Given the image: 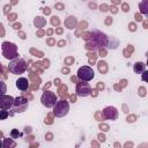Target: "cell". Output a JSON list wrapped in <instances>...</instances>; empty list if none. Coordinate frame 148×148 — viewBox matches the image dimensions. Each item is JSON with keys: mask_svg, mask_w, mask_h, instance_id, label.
Wrapping results in <instances>:
<instances>
[{"mask_svg": "<svg viewBox=\"0 0 148 148\" xmlns=\"http://www.w3.org/2000/svg\"><path fill=\"white\" fill-rule=\"evenodd\" d=\"M8 71L14 74V75H18V74H23L27 71V62L23 58L21 57H16L13 60L9 61L8 65Z\"/></svg>", "mask_w": 148, "mask_h": 148, "instance_id": "6da1fadb", "label": "cell"}, {"mask_svg": "<svg viewBox=\"0 0 148 148\" xmlns=\"http://www.w3.org/2000/svg\"><path fill=\"white\" fill-rule=\"evenodd\" d=\"M90 36H91L90 40H91L95 49H102V47L108 45L109 38L104 32H102L99 30H92L90 32Z\"/></svg>", "mask_w": 148, "mask_h": 148, "instance_id": "7a4b0ae2", "label": "cell"}, {"mask_svg": "<svg viewBox=\"0 0 148 148\" xmlns=\"http://www.w3.org/2000/svg\"><path fill=\"white\" fill-rule=\"evenodd\" d=\"M1 51H2V56L8 59V60H13L14 58L18 57L17 53V46L14 43H9V42H3L1 45Z\"/></svg>", "mask_w": 148, "mask_h": 148, "instance_id": "3957f363", "label": "cell"}, {"mask_svg": "<svg viewBox=\"0 0 148 148\" xmlns=\"http://www.w3.org/2000/svg\"><path fill=\"white\" fill-rule=\"evenodd\" d=\"M28 106H29L28 99L23 96H18V97L14 98V102H13V105L10 109L14 113H23L24 111H27Z\"/></svg>", "mask_w": 148, "mask_h": 148, "instance_id": "277c9868", "label": "cell"}, {"mask_svg": "<svg viewBox=\"0 0 148 148\" xmlns=\"http://www.w3.org/2000/svg\"><path fill=\"white\" fill-rule=\"evenodd\" d=\"M69 111V104L66 99H60V101H57L56 105L53 106V113L56 117L58 118H61V117H65Z\"/></svg>", "mask_w": 148, "mask_h": 148, "instance_id": "5b68a950", "label": "cell"}, {"mask_svg": "<svg viewBox=\"0 0 148 148\" xmlns=\"http://www.w3.org/2000/svg\"><path fill=\"white\" fill-rule=\"evenodd\" d=\"M57 101H58V98H57L56 92L50 91V90H45V91L43 92L42 97H40V102H42V104H43L45 108H47V109L53 108V106L56 105Z\"/></svg>", "mask_w": 148, "mask_h": 148, "instance_id": "8992f818", "label": "cell"}, {"mask_svg": "<svg viewBox=\"0 0 148 148\" xmlns=\"http://www.w3.org/2000/svg\"><path fill=\"white\" fill-rule=\"evenodd\" d=\"M77 77L80 79V81H86L89 82L95 77V73L94 69L90 66H82L77 69Z\"/></svg>", "mask_w": 148, "mask_h": 148, "instance_id": "52a82bcc", "label": "cell"}, {"mask_svg": "<svg viewBox=\"0 0 148 148\" xmlns=\"http://www.w3.org/2000/svg\"><path fill=\"white\" fill-rule=\"evenodd\" d=\"M91 94V86L86 81H79L76 83V95L80 97H87Z\"/></svg>", "mask_w": 148, "mask_h": 148, "instance_id": "ba28073f", "label": "cell"}, {"mask_svg": "<svg viewBox=\"0 0 148 148\" xmlns=\"http://www.w3.org/2000/svg\"><path fill=\"white\" fill-rule=\"evenodd\" d=\"M102 116L104 119L109 120H116L118 118V110L114 106H106L102 111Z\"/></svg>", "mask_w": 148, "mask_h": 148, "instance_id": "9c48e42d", "label": "cell"}, {"mask_svg": "<svg viewBox=\"0 0 148 148\" xmlns=\"http://www.w3.org/2000/svg\"><path fill=\"white\" fill-rule=\"evenodd\" d=\"M14 97L10 95H2L0 96V110H9L13 105Z\"/></svg>", "mask_w": 148, "mask_h": 148, "instance_id": "30bf717a", "label": "cell"}, {"mask_svg": "<svg viewBox=\"0 0 148 148\" xmlns=\"http://www.w3.org/2000/svg\"><path fill=\"white\" fill-rule=\"evenodd\" d=\"M16 88L21 91H25L29 88V81L27 77H18L16 80Z\"/></svg>", "mask_w": 148, "mask_h": 148, "instance_id": "8fae6325", "label": "cell"}, {"mask_svg": "<svg viewBox=\"0 0 148 148\" xmlns=\"http://www.w3.org/2000/svg\"><path fill=\"white\" fill-rule=\"evenodd\" d=\"M133 71L136 73V74H141L146 71V64L142 62V61H136L134 65H133Z\"/></svg>", "mask_w": 148, "mask_h": 148, "instance_id": "7c38bea8", "label": "cell"}, {"mask_svg": "<svg viewBox=\"0 0 148 148\" xmlns=\"http://www.w3.org/2000/svg\"><path fill=\"white\" fill-rule=\"evenodd\" d=\"M15 146H16V143H15L12 139L7 138V139H5V140H3L2 148H15Z\"/></svg>", "mask_w": 148, "mask_h": 148, "instance_id": "4fadbf2b", "label": "cell"}, {"mask_svg": "<svg viewBox=\"0 0 148 148\" xmlns=\"http://www.w3.org/2000/svg\"><path fill=\"white\" fill-rule=\"evenodd\" d=\"M9 135H10V138H12V139H17V138L21 135V133L18 132V130L13 128V130L10 131V134H9Z\"/></svg>", "mask_w": 148, "mask_h": 148, "instance_id": "5bb4252c", "label": "cell"}, {"mask_svg": "<svg viewBox=\"0 0 148 148\" xmlns=\"http://www.w3.org/2000/svg\"><path fill=\"white\" fill-rule=\"evenodd\" d=\"M7 91V86L3 81H0V96L5 95V92Z\"/></svg>", "mask_w": 148, "mask_h": 148, "instance_id": "9a60e30c", "label": "cell"}, {"mask_svg": "<svg viewBox=\"0 0 148 148\" xmlns=\"http://www.w3.org/2000/svg\"><path fill=\"white\" fill-rule=\"evenodd\" d=\"M9 116V112L7 110H0V120H3V119H7Z\"/></svg>", "mask_w": 148, "mask_h": 148, "instance_id": "2e32d148", "label": "cell"}, {"mask_svg": "<svg viewBox=\"0 0 148 148\" xmlns=\"http://www.w3.org/2000/svg\"><path fill=\"white\" fill-rule=\"evenodd\" d=\"M42 18H43V17H40V16H38V17H36V18H35V21H34V23H35V25H38V23H42V24H43V23H44V21H43Z\"/></svg>", "mask_w": 148, "mask_h": 148, "instance_id": "e0dca14e", "label": "cell"}, {"mask_svg": "<svg viewBox=\"0 0 148 148\" xmlns=\"http://www.w3.org/2000/svg\"><path fill=\"white\" fill-rule=\"evenodd\" d=\"M52 18H53V20H52V23H59V20H58V17H56V16H53Z\"/></svg>", "mask_w": 148, "mask_h": 148, "instance_id": "ac0fdd59", "label": "cell"}, {"mask_svg": "<svg viewBox=\"0 0 148 148\" xmlns=\"http://www.w3.org/2000/svg\"><path fill=\"white\" fill-rule=\"evenodd\" d=\"M106 8H108V7H106V6H104V5H103V6H101V10H103V12H105V10H108Z\"/></svg>", "mask_w": 148, "mask_h": 148, "instance_id": "d6986e66", "label": "cell"}, {"mask_svg": "<svg viewBox=\"0 0 148 148\" xmlns=\"http://www.w3.org/2000/svg\"><path fill=\"white\" fill-rule=\"evenodd\" d=\"M49 9H50V8H47V7H46V8H44V13H45V14H49V13H50V10H49Z\"/></svg>", "mask_w": 148, "mask_h": 148, "instance_id": "ffe728a7", "label": "cell"}, {"mask_svg": "<svg viewBox=\"0 0 148 148\" xmlns=\"http://www.w3.org/2000/svg\"><path fill=\"white\" fill-rule=\"evenodd\" d=\"M20 27H21L20 23H18V24H15V28H14V29H20Z\"/></svg>", "mask_w": 148, "mask_h": 148, "instance_id": "44dd1931", "label": "cell"}, {"mask_svg": "<svg viewBox=\"0 0 148 148\" xmlns=\"http://www.w3.org/2000/svg\"><path fill=\"white\" fill-rule=\"evenodd\" d=\"M136 20H138V21H141V16L138 15V14H136Z\"/></svg>", "mask_w": 148, "mask_h": 148, "instance_id": "7402d4cb", "label": "cell"}, {"mask_svg": "<svg viewBox=\"0 0 148 148\" xmlns=\"http://www.w3.org/2000/svg\"><path fill=\"white\" fill-rule=\"evenodd\" d=\"M2 145H3V143H2L1 141H0V148H2Z\"/></svg>", "mask_w": 148, "mask_h": 148, "instance_id": "603a6c76", "label": "cell"}, {"mask_svg": "<svg viewBox=\"0 0 148 148\" xmlns=\"http://www.w3.org/2000/svg\"><path fill=\"white\" fill-rule=\"evenodd\" d=\"M1 71H2V67H1V64H0V73H1Z\"/></svg>", "mask_w": 148, "mask_h": 148, "instance_id": "cb8c5ba5", "label": "cell"}]
</instances>
